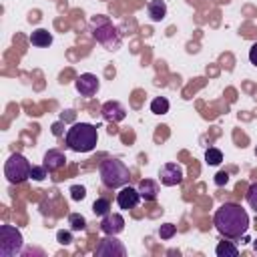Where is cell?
<instances>
[{
	"mask_svg": "<svg viewBox=\"0 0 257 257\" xmlns=\"http://www.w3.org/2000/svg\"><path fill=\"white\" fill-rule=\"evenodd\" d=\"M213 225L223 237L241 239L249 229V215L237 203H223L213 215Z\"/></svg>",
	"mask_w": 257,
	"mask_h": 257,
	"instance_id": "cell-1",
	"label": "cell"
},
{
	"mask_svg": "<svg viewBox=\"0 0 257 257\" xmlns=\"http://www.w3.org/2000/svg\"><path fill=\"white\" fill-rule=\"evenodd\" d=\"M66 147L74 153H90L98 143V131L90 122H74L66 131Z\"/></svg>",
	"mask_w": 257,
	"mask_h": 257,
	"instance_id": "cell-2",
	"label": "cell"
},
{
	"mask_svg": "<svg viewBox=\"0 0 257 257\" xmlns=\"http://www.w3.org/2000/svg\"><path fill=\"white\" fill-rule=\"evenodd\" d=\"M98 175L102 185L108 189H120L131 179V171L120 159H104L98 167Z\"/></svg>",
	"mask_w": 257,
	"mask_h": 257,
	"instance_id": "cell-3",
	"label": "cell"
},
{
	"mask_svg": "<svg viewBox=\"0 0 257 257\" xmlns=\"http://www.w3.org/2000/svg\"><path fill=\"white\" fill-rule=\"evenodd\" d=\"M90 24H92V38L100 46H104L106 50H118L120 48L122 34L106 16H96V18H92Z\"/></svg>",
	"mask_w": 257,
	"mask_h": 257,
	"instance_id": "cell-4",
	"label": "cell"
},
{
	"mask_svg": "<svg viewBox=\"0 0 257 257\" xmlns=\"http://www.w3.org/2000/svg\"><path fill=\"white\" fill-rule=\"evenodd\" d=\"M30 169H32V165L20 153H12L8 157V161L4 163V175H6L8 183H12V185H20L26 179H30Z\"/></svg>",
	"mask_w": 257,
	"mask_h": 257,
	"instance_id": "cell-5",
	"label": "cell"
},
{
	"mask_svg": "<svg viewBox=\"0 0 257 257\" xmlns=\"http://www.w3.org/2000/svg\"><path fill=\"white\" fill-rule=\"evenodd\" d=\"M22 245V233L14 225H0V257H16Z\"/></svg>",
	"mask_w": 257,
	"mask_h": 257,
	"instance_id": "cell-6",
	"label": "cell"
},
{
	"mask_svg": "<svg viewBox=\"0 0 257 257\" xmlns=\"http://www.w3.org/2000/svg\"><path fill=\"white\" fill-rule=\"evenodd\" d=\"M124 255H126V249L118 239H114V235L100 239V243L94 249V257H124Z\"/></svg>",
	"mask_w": 257,
	"mask_h": 257,
	"instance_id": "cell-7",
	"label": "cell"
},
{
	"mask_svg": "<svg viewBox=\"0 0 257 257\" xmlns=\"http://www.w3.org/2000/svg\"><path fill=\"white\" fill-rule=\"evenodd\" d=\"M159 179L165 187H175V185H181L183 179H185V171L181 165L177 163H165L161 169H159Z\"/></svg>",
	"mask_w": 257,
	"mask_h": 257,
	"instance_id": "cell-8",
	"label": "cell"
},
{
	"mask_svg": "<svg viewBox=\"0 0 257 257\" xmlns=\"http://www.w3.org/2000/svg\"><path fill=\"white\" fill-rule=\"evenodd\" d=\"M74 86H76V90L80 92V96H94V94L98 92V88H100V80H98L96 74L84 72V74H80V76L76 78Z\"/></svg>",
	"mask_w": 257,
	"mask_h": 257,
	"instance_id": "cell-9",
	"label": "cell"
},
{
	"mask_svg": "<svg viewBox=\"0 0 257 257\" xmlns=\"http://www.w3.org/2000/svg\"><path fill=\"white\" fill-rule=\"evenodd\" d=\"M100 114L106 122H120L126 116V108L118 100H106L100 108Z\"/></svg>",
	"mask_w": 257,
	"mask_h": 257,
	"instance_id": "cell-10",
	"label": "cell"
},
{
	"mask_svg": "<svg viewBox=\"0 0 257 257\" xmlns=\"http://www.w3.org/2000/svg\"><path fill=\"white\" fill-rule=\"evenodd\" d=\"M139 201H141V193H139V189H135V187H120V191L116 193V203H118V207L120 209H124V211H128V209H135L137 205H139Z\"/></svg>",
	"mask_w": 257,
	"mask_h": 257,
	"instance_id": "cell-11",
	"label": "cell"
},
{
	"mask_svg": "<svg viewBox=\"0 0 257 257\" xmlns=\"http://www.w3.org/2000/svg\"><path fill=\"white\" fill-rule=\"evenodd\" d=\"M100 229L104 235H118L124 229V217L120 213H106L100 221Z\"/></svg>",
	"mask_w": 257,
	"mask_h": 257,
	"instance_id": "cell-12",
	"label": "cell"
},
{
	"mask_svg": "<svg viewBox=\"0 0 257 257\" xmlns=\"http://www.w3.org/2000/svg\"><path fill=\"white\" fill-rule=\"evenodd\" d=\"M42 161H44L42 165H44L50 173H54V171H58V169H62V167L66 165V157H64V153L58 151V149H50V151H46Z\"/></svg>",
	"mask_w": 257,
	"mask_h": 257,
	"instance_id": "cell-13",
	"label": "cell"
},
{
	"mask_svg": "<svg viewBox=\"0 0 257 257\" xmlns=\"http://www.w3.org/2000/svg\"><path fill=\"white\" fill-rule=\"evenodd\" d=\"M137 189L141 193V199H145V201H155L159 195V183L153 179H141Z\"/></svg>",
	"mask_w": 257,
	"mask_h": 257,
	"instance_id": "cell-14",
	"label": "cell"
},
{
	"mask_svg": "<svg viewBox=\"0 0 257 257\" xmlns=\"http://www.w3.org/2000/svg\"><path fill=\"white\" fill-rule=\"evenodd\" d=\"M147 12H149V18L153 22H161L167 16V4H165V0H151L147 4Z\"/></svg>",
	"mask_w": 257,
	"mask_h": 257,
	"instance_id": "cell-15",
	"label": "cell"
},
{
	"mask_svg": "<svg viewBox=\"0 0 257 257\" xmlns=\"http://www.w3.org/2000/svg\"><path fill=\"white\" fill-rule=\"evenodd\" d=\"M30 44L32 46H38V48H46V46L52 44V34L46 28H36L30 34Z\"/></svg>",
	"mask_w": 257,
	"mask_h": 257,
	"instance_id": "cell-16",
	"label": "cell"
},
{
	"mask_svg": "<svg viewBox=\"0 0 257 257\" xmlns=\"http://www.w3.org/2000/svg\"><path fill=\"white\" fill-rule=\"evenodd\" d=\"M215 253H217V257H237L239 249H237V245L233 241H221L215 247Z\"/></svg>",
	"mask_w": 257,
	"mask_h": 257,
	"instance_id": "cell-17",
	"label": "cell"
},
{
	"mask_svg": "<svg viewBox=\"0 0 257 257\" xmlns=\"http://www.w3.org/2000/svg\"><path fill=\"white\" fill-rule=\"evenodd\" d=\"M169 108H171V104L165 96H157L151 100V112H155V114H167Z\"/></svg>",
	"mask_w": 257,
	"mask_h": 257,
	"instance_id": "cell-18",
	"label": "cell"
},
{
	"mask_svg": "<svg viewBox=\"0 0 257 257\" xmlns=\"http://www.w3.org/2000/svg\"><path fill=\"white\" fill-rule=\"evenodd\" d=\"M92 213H94V215H98V217H104L106 213H110V201H108V199H104V197L96 199V201L92 203Z\"/></svg>",
	"mask_w": 257,
	"mask_h": 257,
	"instance_id": "cell-19",
	"label": "cell"
},
{
	"mask_svg": "<svg viewBox=\"0 0 257 257\" xmlns=\"http://www.w3.org/2000/svg\"><path fill=\"white\" fill-rule=\"evenodd\" d=\"M205 161H207V165H219L221 161H223V153L217 149V147H209L207 151H205Z\"/></svg>",
	"mask_w": 257,
	"mask_h": 257,
	"instance_id": "cell-20",
	"label": "cell"
},
{
	"mask_svg": "<svg viewBox=\"0 0 257 257\" xmlns=\"http://www.w3.org/2000/svg\"><path fill=\"white\" fill-rule=\"evenodd\" d=\"M68 225H70L72 231H84L86 229V219L78 213H72V215H68Z\"/></svg>",
	"mask_w": 257,
	"mask_h": 257,
	"instance_id": "cell-21",
	"label": "cell"
},
{
	"mask_svg": "<svg viewBox=\"0 0 257 257\" xmlns=\"http://www.w3.org/2000/svg\"><path fill=\"white\" fill-rule=\"evenodd\" d=\"M48 173H50V171H48L44 165H32V169H30V179H34V181H44Z\"/></svg>",
	"mask_w": 257,
	"mask_h": 257,
	"instance_id": "cell-22",
	"label": "cell"
},
{
	"mask_svg": "<svg viewBox=\"0 0 257 257\" xmlns=\"http://www.w3.org/2000/svg\"><path fill=\"white\" fill-rule=\"evenodd\" d=\"M175 233H177V227L173 225V223H163L161 227H159V237L161 239H173L175 237Z\"/></svg>",
	"mask_w": 257,
	"mask_h": 257,
	"instance_id": "cell-23",
	"label": "cell"
},
{
	"mask_svg": "<svg viewBox=\"0 0 257 257\" xmlns=\"http://www.w3.org/2000/svg\"><path fill=\"white\" fill-rule=\"evenodd\" d=\"M245 199H247V203H249V207L257 213V183H253L249 189H247V195H245Z\"/></svg>",
	"mask_w": 257,
	"mask_h": 257,
	"instance_id": "cell-24",
	"label": "cell"
},
{
	"mask_svg": "<svg viewBox=\"0 0 257 257\" xmlns=\"http://www.w3.org/2000/svg\"><path fill=\"white\" fill-rule=\"evenodd\" d=\"M70 197H72L74 201H82V199L86 197V189H84L82 185H72V187H70Z\"/></svg>",
	"mask_w": 257,
	"mask_h": 257,
	"instance_id": "cell-25",
	"label": "cell"
},
{
	"mask_svg": "<svg viewBox=\"0 0 257 257\" xmlns=\"http://www.w3.org/2000/svg\"><path fill=\"white\" fill-rule=\"evenodd\" d=\"M56 239H58V243H62V245L72 243V235H70V231H58V233H56Z\"/></svg>",
	"mask_w": 257,
	"mask_h": 257,
	"instance_id": "cell-26",
	"label": "cell"
},
{
	"mask_svg": "<svg viewBox=\"0 0 257 257\" xmlns=\"http://www.w3.org/2000/svg\"><path fill=\"white\" fill-rule=\"evenodd\" d=\"M227 181H229V175H227L225 171H221V173L215 175V183H217V185H225Z\"/></svg>",
	"mask_w": 257,
	"mask_h": 257,
	"instance_id": "cell-27",
	"label": "cell"
},
{
	"mask_svg": "<svg viewBox=\"0 0 257 257\" xmlns=\"http://www.w3.org/2000/svg\"><path fill=\"white\" fill-rule=\"evenodd\" d=\"M249 62L257 66V42H255V44L249 48Z\"/></svg>",
	"mask_w": 257,
	"mask_h": 257,
	"instance_id": "cell-28",
	"label": "cell"
},
{
	"mask_svg": "<svg viewBox=\"0 0 257 257\" xmlns=\"http://www.w3.org/2000/svg\"><path fill=\"white\" fill-rule=\"evenodd\" d=\"M52 133H54L56 137H60V135H62V124H60V122H56V124L52 126Z\"/></svg>",
	"mask_w": 257,
	"mask_h": 257,
	"instance_id": "cell-29",
	"label": "cell"
},
{
	"mask_svg": "<svg viewBox=\"0 0 257 257\" xmlns=\"http://www.w3.org/2000/svg\"><path fill=\"white\" fill-rule=\"evenodd\" d=\"M253 249H255V251H257V239H255V241H253Z\"/></svg>",
	"mask_w": 257,
	"mask_h": 257,
	"instance_id": "cell-30",
	"label": "cell"
},
{
	"mask_svg": "<svg viewBox=\"0 0 257 257\" xmlns=\"http://www.w3.org/2000/svg\"><path fill=\"white\" fill-rule=\"evenodd\" d=\"M255 155H257V149H255Z\"/></svg>",
	"mask_w": 257,
	"mask_h": 257,
	"instance_id": "cell-31",
	"label": "cell"
}]
</instances>
